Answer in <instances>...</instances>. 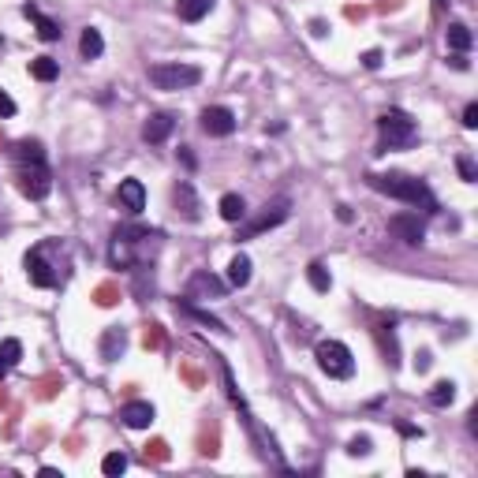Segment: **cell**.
<instances>
[{
	"instance_id": "obj_1",
	"label": "cell",
	"mask_w": 478,
	"mask_h": 478,
	"mask_svg": "<svg viewBox=\"0 0 478 478\" xmlns=\"http://www.w3.org/2000/svg\"><path fill=\"white\" fill-rule=\"evenodd\" d=\"M165 235L157 228H139V224H124L112 232L109 262L112 269H135V265H153V258L161 255Z\"/></svg>"
},
{
	"instance_id": "obj_2",
	"label": "cell",
	"mask_w": 478,
	"mask_h": 478,
	"mask_svg": "<svg viewBox=\"0 0 478 478\" xmlns=\"http://www.w3.org/2000/svg\"><path fill=\"white\" fill-rule=\"evenodd\" d=\"M11 161H16V183L26 198L42 202V198L52 191V176H49V165H45V150L37 139H23L16 142L11 150Z\"/></svg>"
},
{
	"instance_id": "obj_3",
	"label": "cell",
	"mask_w": 478,
	"mask_h": 478,
	"mask_svg": "<svg viewBox=\"0 0 478 478\" xmlns=\"http://www.w3.org/2000/svg\"><path fill=\"white\" fill-rule=\"evenodd\" d=\"M366 183L374 191L389 194V198H400V202H407V206L426 209V214H433V209H437L433 191L426 187V180H419V176H404V172H370Z\"/></svg>"
},
{
	"instance_id": "obj_4",
	"label": "cell",
	"mask_w": 478,
	"mask_h": 478,
	"mask_svg": "<svg viewBox=\"0 0 478 478\" xmlns=\"http://www.w3.org/2000/svg\"><path fill=\"white\" fill-rule=\"evenodd\" d=\"M378 135H381L378 153H385V150H404V146H411V142L419 139V127H415V119H411L407 112L389 109V112L378 116Z\"/></svg>"
},
{
	"instance_id": "obj_5",
	"label": "cell",
	"mask_w": 478,
	"mask_h": 478,
	"mask_svg": "<svg viewBox=\"0 0 478 478\" xmlns=\"http://www.w3.org/2000/svg\"><path fill=\"white\" fill-rule=\"evenodd\" d=\"M314 358H317V366H322L333 381H348L355 374L351 348H348V344H340V340H317Z\"/></svg>"
},
{
	"instance_id": "obj_6",
	"label": "cell",
	"mask_w": 478,
	"mask_h": 478,
	"mask_svg": "<svg viewBox=\"0 0 478 478\" xmlns=\"http://www.w3.org/2000/svg\"><path fill=\"white\" fill-rule=\"evenodd\" d=\"M150 83L157 90H187L202 83V68H194V64H153Z\"/></svg>"
},
{
	"instance_id": "obj_7",
	"label": "cell",
	"mask_w": 478,
	"mask_h": 478,
	"mask_svg": "<svg viewBox=\"0 0 478 478\" xmlns=\"http://www.w3.org/2000/svg\"><path fill=\"white\" fill-rule=\"evenodd\" d=\"M288 214H291V202L288 198H276V202H265V209L255 217V221H247L243 228H239V235L235 239H255V235H262V232H269V228H276V224H284L288 221Z\"/></svg>"
},
{
	"instance_id": "obj_8",
	"label": "cell",
	"mask_w": 478,
	"mask_h": 478,
	"mask_svg": "<svg viewBox=\"0 0 478 478\" xmlns=\"http://www.w3.org/2000/svg\"><path fill=\"white\" fill-rule=\"evenodd\" d=\"M23 265H26V276H30L34 288H57L60 276L52 273V265L45 262V247H34L30 255L23 258Z\"/></svg>"
},
{
	"instance_id": "obj_9",
	"label": "cell",
	"mask_w": 478,
	"mask_h": 478,
	"mask_svg": "<svg viewBox=\"0 0 478 478\" xmlns=\"http://www.w3.org/2000/svg\"><path fill=\"white\" fill-rule=\"evenodd\" d=\"M202 131L214 139H228L235 131V112L224 109V105H209V109L202 112Z\"/></svg>"
},
{
	"instance_id": "obj_10",
	"label": "cell",
	"mask_w": 478,
	"mask_h": 478,
	"mask_svg": "<svg viewBox=\"0 0 478 478\" xmlns=\"http://www.w3.org/2000/svg\"><path fill=\"white\" fill-rule=\"evenodd\" d=\"M389 232H392L396 239H404V243H411V247H419L422 239H426V228H422L419 214H396V217L389 221Z\"/></svg>"
},
{
	"instance_id": "obj_11",
	"label": "cell",
	"mask_w": 478,
	"mask_h": 478,
	"mask_svg": "<svg viewBox=\"0 0 478 478\" xmlns=\"http://www.w3.org/2000/svg\"><path fill=\"white\" fill-rule=\"evenodd\" d=\"M172 206H176V214H180L183 221H198V217H202L198 194H194V187H191L187 180H180L176 187H172Z\"/></svg>"
},
{
	"instance_id": "obj_12",
	"label": "cell",
	"mask_w": 478,
	"mask_h": 478,
	"mask_svg": "<svg viewBox=\"0 0 478 478\" xmlns=\"http://www.w3.org/2000/svg\"><path fill=\"white\" fill-rule=\"evenodd\" d=\"M116 202H119V209H127L131 217H139L142 209H146V187H142V180H119Z\"/></svg>"
},
{
	"instance_id": "obj_13",
	"label": "cell",
	"mask_w": 478,
	"mask_h": 478,
	"mask_svg": "<svg viewBox=\"0 0 478 478\" xmlns=\"http://www.w3.org/2000/svg\"><path fill=\"white\" fill-rule=\"evenodd\" d=\"M98 351H101V363H116V358L127 351V329H124V325H109V329L101 333Z\"/></svg>"
},
{
	"instance_id": "obj_14",
	"label": "cell",
	"mask_w": 478,
	"mask_h": 478,
	"mask_svg": "<svg viewBox=\"0 0 478 478\" xmlns=\"http://www.w3.org/2000/svg\"><path fill=\"white\" fill-rule=\"evenodd\" d=\"M198 456H206V460H217L221 456V422L217 419H206L202 426H198Z\"/></svg>"
},
{
	"instance_id": "obj_15",
	"label": "cell",
	"mask_w": 478,
	"mask_h": 478,
	"mask_svg": "<svg viewBox=\"0 0 478 478\" xmlns=\"http://www.w3.org/2000/svg\"><path fill=\"white\" fill-rule=\"evenodd\" d=\"M224 291H228V284L217 281V276H214V273H206V269H198V273L191 276V281H187V299H194V296H206V299L214 296V299H221Z\"/></svg>"
},
{
	"instance_id": "obj_16",
	"label": "cell",
	"mask_w": 478,
	"mask_h": 478,
	"mask_svg": "<svg viewBox=\"0 0 478 478\" xmlns=\"http://www.w3.org/2000/svg\"><path fill=\"white\" fill-rule=\"evenodd\" d=\"M172 127H176V116H172V112H153V116L142 124V139L150 142V146H161V142L172 135Z\"/></svg>"
},
{
	"instance_id": "obj_17",
	"label": "cell",
	"mask_w": 478,
	"mask_h": 478,
	"mask_svg": "<svg viewBox=\"0 0 478 478\" xmlns=\"http://www.w3.org/2000/svg\"><path fill=\"white\" fill-rule=\"evenodd\" d=\"M119 419H124V426H131V430H146L153 422V404L150 400H131V404L119 407Z\"/></svg>"
},
{
	"instance_id": "obj_18",
	"label": "cell",
	"mask_w": 478,
	"mask_h": 478,
	"mask_svg": "<svg viewBox=\"0 0 478 478\" xmlns=\"http://www.w3.org/2000/svg\"><path fill=\"white\" fill-rule=\"evenodd\" d=\"M23 16L37 26V37H42V42H57V37L64 34V30H60V23H57V19H49V16H42V8H37V4H26V8H23Z\"/></svg>"
},
{
	"instance_id": "obj_19",
	"label": "cell",
	"mask_w": 478,
	"mask_h": 478,
	"mask_svg": "<svg viewBox=\"0 0 478 478\" xmlns=\"http://www.w3.org/2000/svg\"><path fill=\"white\" fill-rule=\"evenodd\" d=\"M217 0H176V16L183 23H202L209 11H214Z\"/></svg>"
},
{
	"instance_id": "obj_20",
	"label": "cell",
	"mask_w": 478,
	"mask_h": 478,
	"mask_svg": "<svg viewBox=\"0 0 478 478\" xmlns=\"http://www.w3.org/2000/svg\"><path fill=\"white\" fill-rule=\"evenodd\" d=\"M78 52H83V60H98L101 52H105V37H101V30L86 26L83 37H78Z\"/></svg>"
},
{
	"instance_id": "obj_21",
	"label": "cell",
	"mask_w": 478,
	"mask_h": 478,
	"mask_svg": "<svg viewBox=\"0 0 478 478\" xmlns=\"http://www.w3.org/2000/svg\"><path fill=\"white\" fill-rule=\"evenodd\" d=\"M374 337H378V348H381V355H385V363H389V366H400V348H396L392 329L381 325V329H374Z\"/></svg>"
},
{
	"instance_id": "obj_22",
	"label": "cell",
	"mask_w": 478,
	"mask_h": 478,
	"mask_svg": "<svg viewBox=\"0 0 478 478\" xmlns=\"http://www.w3.org/2000/svg\"><path fill=\"white\" fill-rule=\"evenodd\" d=\"M445 37H448V49H453V52H467V49L474 45V34H471L463 23H448Z\"/></svg>"
},
{
	"instance_id": "obj_23",
	"label": "cell",
	"mask_w": 478,
	"mask_h": 478,
	"mask_svg": "<svg viewBox=\"0 0 478 478\" xmlns=\"http://www.w3.org/2000/svg\"><path fill=\"white\" fill-rule=\"evenodd\" d=\"M228 284L232 288H247L250 284V258L247 255H235L228 262Z\"/></svg>"
},
{
	"instance_id": "obj_24",
	"label": "cell",
	"mask_w": 478,
	"mask_h": 478,
	"mask_svg": "<svg viewBox=\"0 0 478 478\" xmlns=\"http://www.w3.org/2000/svg\"><path fill=\"white\" fill-rule=\"evenodd\" d=\"M30 75L37 78V83H52V78L60 75V64L52 60V57H34L30 60Z\"/></svg>"
},
{
	"instance_id": "obj_25",
	"label": "cell",
	"mask_w": 478,
	"mask_h": 478,
	"mask_svg": "<svg viewBox=\"0 0 478 478\" xmlns=\"http://www.w3.org/2000/svg\"><path fill=\"white\" fill-rule=\"evenodd\" d=\"M176 307H180L183 314H187V317H194V322H202V325H209V329H217V333H228V329H224V322H221V317H214V314H206V310H198V307H194V303H187V299H180V303H176Z\"/></svg>"
},
{
	"instance_id": "obj_26",
	"label": "cell",
	"mask_w": 478,
	"mask_h": 478,
	"mask_svg": "<svg viewBox=\"0 0 478 478\" xmlns=\"http://www.w3.org/2000/svg\"><path fill=\"white\" fill-rule=\"evenodd\" d=\"M221 217L232 221V224H239V221L247 217V202H243L239 194H224V198H221Z\"/></svg>"
},
{
	"instance_id": "obj_27",
	"label": "cell",
	"mask_w": 478,
	"mask_h": 478,
	"mask_svg": "<svg viewBox=\"0 0 478 478\" xmlns=\"http://www.w3.org/2000/svg\"><path fill=\"white\" fill-rule=\"evenodd\" d=\"M168 456H172V448H168V441H161V437H153V441L142 445V460L146 463H168Z\"/></svg>"
},
{
	"instance_id": "obj_28",
	"label": "cell",
	"mask_w": 478,
	"mask_h": 478,
	"mask_svg": "<svg viewBox=\"0 0 478 478\" xmlns=\"http://www.w3.org/2000/svg\"><path fill=\"white\" fill-rule=\"evenodd\" d=\"M307 281H310L314 291H329V288H333V276H329V269H325L322 262H310L307 265Z\"/></svg>"
},
{
	"instance_id": "obj_29",
	"label": "cell",
	"mask_w": 478,
	"mask_h": 478,
	"mask_svg": "<svg viewBox=\"0 0 478 478\" xmlns=\"http://www.w3.org/2000/svg\"><path fill=\"white\" fill-rule=\"evenodd\" d=\"M142 348L146 351H161L165 348V325L161 322H150L142 329Z\"/></svg>"
},
{
	"instance_id": "obj_30",
	"label": "cell",
	"mask_w": 478,
	"mask_h": 478,
	"mask_svg": "<svg viewBox=\"0 0 478 478\" xmlns=\"http://www.w3.org/2000/svg\"><path fill=\"white\" fill-rule=\"evenodd\" d=\"M94 303H98V307H116V303H119V284L116 281H101L94 288Z\"/></svg>"
},
{
	"instance_id": "obj_31",
	"label": "cell",
	"mask_w": 478,
	"mask_h": 478,
	"mask_svg": "<svg viewBox=\"0 0 478 478\" xmlns=\"http://www.w3.org/2000/svg\"><path fill=\"white\" fill-rule=\"evenodd\" d=\"M453 400H456V385L453 381H437L433 389H430V404L433 407H448Z\"/></svg>"
},
{
	"instance_id": "obj_32",
	"label": "cell",
	"mask_w": 478,
	"mask_h": 478,
	"mask_svg": "<svg viewBox=\"0 0 478 478\" xmlns=\"http://www.w3.org/2000/svg\"><path fill=\"white\" fill-rule=\"evenodd\" d=\"M34 389H37V400H52V396H57V392L64 389V378H60V374H49V378L37 381Z\"/></svg>"
},
{
	"instance_id": "obj_33",
	"label": "cell",
	"mask_w": 478,
	"mask_h": 478,
	"mask_svg": "<svg viewBox=\"0 0 478 478\" xmlns=\"http://www.w3.org/2000/svg\"><path fill=\"white\" fill-rule=\"evenodd\" d=\"M0 358H4L8 366H16L19 358H23V344L16 337H8V340H0Z\"/></svg>"
},
{
	"instance_id": "obj_34",
	"label": "cell",
	"mask_w": 478,
	"mask_h": 478,
	"mask_svg": "<svg viewBox=\"0 0 478 478\" xmlns=\"http://www.w3.org/2000/svg\"><path fill=\"white\" fill-rule=\"evenodd\" d=\"M101 471H105V474H109V478H116V474H124V471H127V456H124V453H109V456H105V460H101Z\"/></svg>"
},
{
	"instance_id": "obj_35",
	"label": "cell",
	"mask_w": 478,
	"mask_h": 478,
	"mask_svg": "<svg viewBox=\"0 0 478 478\" xmlns=\"http://www.w3.org/2000/svg\"><path fill=\"white\" fill-rule=\"evenodd\" d=\"M180 378L187 381L191 389H202V385H206V374L198 366H191V363H180Z\"/></svg>"
},
{
	"instance_id": "obj_36",
	"label": "cell",
	"mask_w": 478,
	"mask_h": 478,
	"mask_svg": "<svg viewBox=\"0 0 478 478\" xmlns=\"http://www.w3.org/2000/svg\"><path fill=\"white\" fill-rule=\"evenodd\" d=\"M374 453V441H370V437L363 433V437H351L348 441V456H370Z\"/></svg>"
},
{
	"instance_id": "obj_37",
	"label": "cell",
	"mask_w": 478,
	"mask_h": 478,
	"mask_svg": "<svg viewBox=\"0 0 478 478\" xmlns=\"http://www.w3.org/2000/svg\"><path fill=\"white\" fill-rule=\"evenodd\" d=\"M456 168H460V180H463V183H474V180H478V168H474V161H471L467 153L456 157Z\"/></svg>"
},
{
	"instance_id": "obj_38",
	"label": "cell",
	"mask_w": 478,
	"mask_h": 478,
	"mask_svg": "<svg viewBox=\"0 0 478 478\" xmlns=\"http://www.w3.org/2000/svg\"><path fill=\"white\" fill-rule=\"evenodd\" d=\"M463 127H467V131L478 127V105H474V101L467 105V109H463Z\"/></svg>"
},
{
	"instance_id": "obj_39",
	"label": "cell",
	"mask_w": 478,
	"mask_h": 478,
	"mask_svg": "<svg viewBox=\"0 0 478 478\" xmlns=\"http://www.w3.org/2000/svg\"><path fill=\"white\" fill-rule=\"evenodd\" d=\"M363 68H370V71L381 68V52H378V49H366V52H363Z\"/></svg>"
},
{
	"instance_id": "obj_40",
	"label": "cell",
	"mask_w": 478,
	"mask_h": 478,
	"mask_svg": "<svg viewBox=\"0 0 478 478\" xmlns=\"http://www.w3.org/2000/svg\"><path fill=\"white\" fill-rule=\"evenodd\" d=\"M0 116H16V101H11L4 90H0Z\"/></svg>"
},
{
	"instance_id": "obj_41",
	"label": "cell",
	"mask_w": 478,
	"mask_h": 478,
	"mask_svg": "<svg viewBox=\"0 0 478 478\" xmlns=\"http://www.w3.org/2000/svg\"><path fill=\"white\" fill-rule=\"evenodd\" d=\"M430 370V351H419L415 355V374H426Z\"/></svg>"
},
{
	"instance_id": "obj_42",
	"label": "cell",
	"mask_w": 478,
	"mask_h": 478,
	"mask_svg": "<svg viewBox=\"0 0 478 478\" xmlns=\"http://www.w3.org/2000/svg\"><path fill=\"white\" fill-rule=\"evenodd\" d=\"M448 64H453L456 71H467V57H463V52H453V57H448Z\"/></svg>"
},
{
	"instance_id": "obj_43",
	"label": "cell",
	"mask_w": 478,
	"mask_h": 478,
	"mask_svg": "<svg viewBox=\"0 0 478 478\" xmlns=\"http://www.w3.org/2000/svg\"><path fill=\"white\" fill-rule=\"evenodd\" d=\"M180 161L187 165V168H194V153H191V146H180Z\"/></svg>"
},
{
	"instance_id": "obj_44",
	"label": "cell",
	"mask_w": 478,
	"mask_h": 478,
	"mask_svg": "<svg viewBox=\"0 0 478 478\" xmlns=\"http://www.w3.org/2000/svg\"><path fill=\"white\" fill-rule=\"evenodd\" d=\"M344 16H348L351 23H355V19H366V8H355V4H351V8H344Z\"/></svg>"
},
{
	"instance_id": "obj_45",
	"label": "cell",
	"mask_w": 478,
	"mask_h": 478,
	"mask_svg": "<svg viewBox=\"0 0 478 478\" xmlns=\"http://www.w3.org/2000/svg\"><path fill=\"white\" fill-rule=\"evenodd\" d=\"M310 34H314V37H325V34H329V26H325L322 19H314V23H310Z\"/></svg>"
},
{
	"instance_id": "obj_46",
	"label": "cell",
	"mask_w": 478,
	"mask_h": 478,
	"mask_svg": "<svg viewBox=\"0 0 478 478\" xmlns=\"http://www.w3.org/2000/svg\"><path fill=\"white\" fill-rule=\"evenodd\" d=\"M400 433L404 437H422V430L419 426H407V422H400Z\"/></svg>"
},
{
	"instance_id": "obj_47",
	"label": "cell",
	"mask_w": 478,
	"mask_h": 478,
	"mask_svg": "<svg viewBox=\"0 0 478 478\" xmlns=\"http://www.w3.org/2000/svg\"><path fill=\"white\" fill-rule=\"evenodd\" d=\"M337 217H340L344 224H348V221H351V209H348V206H337Z\"/></svg>"
},
{
	"instance_id": "obj_48",
	"label": "cell",
	"mask_w": 478,
	"mask_h": 478,
	"mask_svg": "<svg viewBox=\"0 0 478 478\" xmlns=\"http://www.w3.org/2000/svg\"><path fill=\"white\" fill-rule=\"evenodd\" d=\"M37 474H42V478H64L57 467H42V471H37Z\"/></svg>"
},
{
	"instance_id": "obj_49",
	"label": "cell",
	"mask_w": 478,
	"mask_h": 478,
	"mask_svg": "<svg viewBox=\"0 0 478 478\" xmlns=\"http://www.w3.org/2000/svg\"><path fill=\"white\" fill-rule=\"evenodd\" d=\"M8 370H11V366L4 363V358H0V381H4V374H8Z\"/></svg>"
},
{
	"instance_id": "obj_50",
	"label": "cell",
	"mask_w": 478,
	"mask_h": 478,
	"mask_svg": "<svg viewBox=\"0 0 478 478\" xmlns=\"http://www.w3.org/2000/svg\"><path fill=\"white\" fill-rule=\"evenodd\" d=\"M4 404H8V392H4V389H0V407H4Z\"/></svg>"
},
{
	"instance_id": "obj_51",
	"label": "cell",
	"mask_w": 478,
	"mask_h": 478,
	"mask_svg": "<svg viewBox=\"0 0 478 478\" xmlns=\"http://www.w3.org/2000/svg\"><path fill=\"white\" fill-rule=\"evenodd\" d=\"M433 4H437V8H445V4H448V0H433Z\"/></svg>"
},
{
	"instance_id": "obj_52",
	"label": "cell",
	"mask_w": 478,
	"mask_h": 478,
	"mask_svg": "<svg viewBox=\"0 0 478 478\" xmlns=\"http://www.w3.org/2000/svg\"><path fill=\"white\" fill-rule=\"evenodd\" d=\"M0 146H4V135H0Z\"/></svg>"
}]
</instances>
